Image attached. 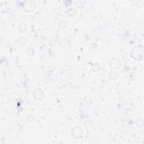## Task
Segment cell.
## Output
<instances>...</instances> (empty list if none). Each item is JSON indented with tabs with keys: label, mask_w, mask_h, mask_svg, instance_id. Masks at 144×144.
I'll list each match as a JSON object with an SVG mask.
<instances>
[{
	"label": "cell",
	"mask_w": 144,
	"mask_h": 144,
	"mask_svg": "<svg viewBox=\"0 0 144 144\" xmlns=\"http://www.w3.org/2000/svg\"><path fill=\"white\" fill-rule=\"evenodd\" d=\"M58 25L61 29H64V28H66V25H67V23L65 20H60L59 21Z\"/></svg>",
	"instance_id": "cell-8"
},
{
	"label": "cell",
	"mask_w": 144,
	"mask_h": 144,
	"mask_svg": "<svg viewBox=\"0 0 144 144\" xmlns=\"http://www.w3.org/2000/svg\"><path fill=\"white\" fill-rule=\"evenodd\" d=\"M18 29L20 32H25L28 30L27 25L24 23H21L19 25Z\"/></svg>",
	"instance_id": "cell-6"
},
{
	"label": "cell",
	"mask_w": 144,
	"mask_h": 144,
	"mask_svg": "<svg viewBox=\"0 0 144 144\" xmlns=\"http://www.w3.org/2000/svg\"><path fill=\"white\" fill-rule=\"evenodd\" d=\"M109 77L110 78L112 79V80H116L118 77V73L116 71H110L109 73Z\"/></svg>",
	"instance_id": "cell-7"
},
{
	"label": "cell",
	"mask_w": 144,
	"mask_h": 144,
	"mask_svg": "<svg viewBox=\"0 0 144 144\" xmlns=\"http://www.w3.org/2000/svg\"><path fill=\"white\" fill-rule=\"evenodd\" d=\"M142 46H137L134 47L131 51V56L134 59L140 60L143 57V50Z\"/></svg>",
	"instance_id": "cell-1"
},
{
	"label": "cell",
	"mask_w": 144,
	"mask_h": 144,
	"mask_svg": "<svg viewBox=\"0 0 144 144\" xmlns=\"http://www.w3.org/2000/svg\"><path fill=\"white\" fill-rule=\"evenodd\" d=\"M44 96V93L43 92L42 90L40 88L36 89L34 92V97L36 100H42V99Z\"/></svg>",
	"instance_id": "cell-5"
},
{
	"label": "cell",
	"mask_w": 144,
	"mask_h": 144,
	"mask_svg": "<svg viewBox=\"0 0 144 144\" xmlns=\"http://www.w3.org/2000/svg\"><path fill=\"white\" fill-rule=\"evenodd\" d=\"M34 49H32V48H29L27 51V54L29 56H32V55H33V54H34Z\"/></svg>",
	"instance_id": "cell-10"
},
{
	"label": "cell",
	"mask_w": 144,
	"mask_h": 144,
	"mask_svg": "<svg viewBox=\"0 0 144 144\" xmlns=\"http://www.w3.org/2000/svg\"><path fill=\"white\" fill-rule=\"evenodd\" d=\"M83 129L79 127H77L72 129L71 136L75 138H80L83 136Z\"/></svg>",
	"instance_id": "cell-3"
},
{
	"label": "cell",
	"mask_w": 144,
	"mask_h": 144,
	"mask_svg": "<svg viewBox=\"0 0 144 144\" xmlns=\"http://www.w3.org/2000/svg\"><path fill=\"white\" fill-rule=\"evenodd\" d=\"M110 65L113 69H119L121 66V61L117 58H114L110 61Z\"/></svg>",
	"instance_id": "cell-4"
},
{
	"label": "cell",
	"mask_w": 144,
	"mask_h": 144,
	"mask_svg": "<svg viewBox=\"0 0 144 144\" xmlns=\"http://www.w3.org/2000/svg\"><path fill=\"white\" fill-rule=\"evenodd\" d=\"M24 10L27 12H32L35 9V4L34 2L31 1H26L24 2L23 5Z\"/></svg>",
	"instance_id": "cell-2"
},
{
	"label": "cell",
	"mask_w": 144,
	"mask_h": 144,
	"mask_svg": "<svg viewBox=\"0 0 144 144\" xmlns=\"http://www.w3.org/2000/svg\"><path fill=\"white\" fill-rule=\"evenodd\" d=\"M24 39H25V38H24V37L20 38L18 40V44H19V45L21 46H24L26 44V40L24 41H23V40H24Z\"/></svg>",
	"instance_id": "cell-9"
}]
</instances>
